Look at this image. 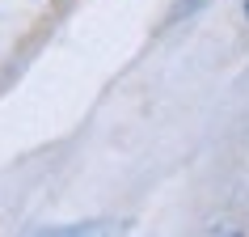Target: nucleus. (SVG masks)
Instances as JSON below:
<instances>
[{
    "mask_svg": "<svg viewBox=\"0 0 249 237\" xmlns=\"http://www.w3.org/2000/svg\"><path fill=\"white\" fill-rule=\"evenodd\" d=\"M245 17H249V0H245Z\"/></svg>",
    "mask_w": 249,
    "mask_h": 237,
    "instance_id": "nucleus-1",
    "label": "nucleus"
}]
</instances>
